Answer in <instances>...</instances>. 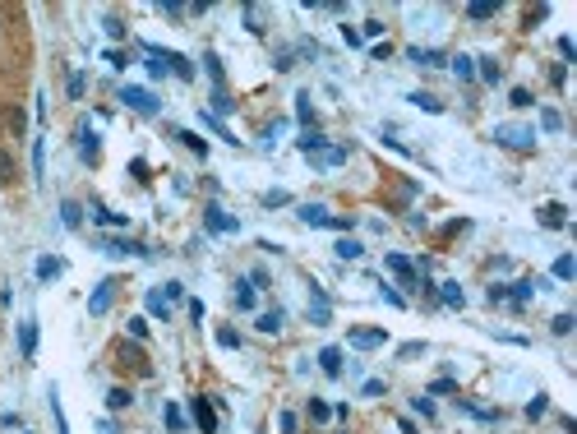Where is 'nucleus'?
<instances>
[{
    "instance_id": "obj_18",
    "label": "nucleus",
    "mask_w": 577,
    "mask_h": 434,
    "mask_svg": "<svg viewBox=\"0 0 577 434\" xmlns=\"http://www.w3.org/2000/svg\"><path fill=\"white\" fill-rule=\"evenodd\" d=\"M319 365H323V374H342V347H323L319 351Z\"/></svg>"
},
{
    "instance_id": "obj_4",
    "label": "nucleus",
    "mask_w": 577,
    "mask_h": 434,
    "mask_svg": "<svg viewBox=\"0 0 577 434\" xmlns=\"http://www.w3.org/2000/svg\"><path fill=\"white\" fill-rule=\"evenodd\" d=\"M203 222H208V231H217V236H231V231H241V222L222 208V203H208L203 208Z\"/></svg>"
},
{
    "instance_id": "obj_51",
    "label": "nucleus",
    "mask_w": 577,
    "mask_h": 434,
    "mask_svg": "<svg viewBox=\"0 0 577 434\" xmlns=\"http://www.w3.org/2000/svg\"><path fill=\"white\" fill-rule=\"evenodd\" d=\"M508 102H513V107H532L536 97H532V93H527V88H513V93H508Z\"/></svg>"
},
{
    "instance_id": "obj_30",
    "label": "nucleus",
    "mask_w": 577,
    "mask_h": 434,
    "mask_svg": "<svg viewBox=\"0 0 577 434\" xmlns=\"http://www.w3.org/2000/svg\"><path fill=\"white\" fill-rule=\"evenodd\" d=\"M411 102H416L421 111H429V116H439V111H443V102L434 93H411Z\"/></svg>"
},
{
    "instance_id": "obj_26",
    "label": "nucleus",
    "mask_w": 577,
    "mask_h": 434,
    "mask_svg": "<svg viewBox=\"0 0 577 434\" xmlns=\"http://www.w3.org/2000/svg\"><path fill=\"white\" fill-rule=\"evenodd\" d=\"M130 402H134V393H130V388H121V384L107 393V406H111V411H125Z\"/></svg>"
},
{
    "instance_id": "obj_1",
    "label": "nucleus",
    "mask_w": 577,
    "mask_h": 434,
    "mask_svg": "<svg viewBox=\"0 0 577 434\" xmlns=\"http://www.w3.org/2000/svg\"><path fill=\"white\" fill-rule=\"evenodd\" d=\"M296 217H301L305 227H328V231H351V227H356L351 217H333L323 203H301V213H296Z\"/></svg>"
},
{
    "instance_id": "obj_50",
    "label": "nucleus",
    "mask_w": 577,
    "mask_h": 434,
    "mask_svg": "<svg viewBox=\"0 0 577 434\" xmlns=\"http://www.w3.org/2000/svg\"><path fill=\"white\" fill-rule=\"evenodd\" d=\"M365 397H383V393H388V388H383V379H365V388H361Z\"/></svg>"
},
{
    "instance_id": "obj_45",
    "label": "nucleus",
    "mask_w": 577,
    "mask_h": 434,
    "mask_svg": "<svg viewBox=\"0 0 577 434\" xmlns=\"http://www.w3.org/2000/svg\"><path fill=\"white\" fill-rule=\"evenodd\" d=\"M125 328H130V338H134V342H143V338H148V319H139V314H134V319H130Z\"/></svg>"
},
{
    "instance_id": "obj_33",
    "label": "nucleus",
    "mask_w": 577,
    "mask_h": 434,
    "mask_svg": "<svg viewBox=\"0 0 577 434\" xmlns=\"http://www.w3.org/2000/svg\"><path fill=\"white\" fill-rule=\"evenodd\" d=\"M51 416H56V430L70 434V420H65V411H61V393H56V388H51Z\"/></svg>"
},
{
    "instance_id": "obj_15",
    "label": "nucleus",
    "mask_w": 577,
    "mask_h": 434,
    "mask_svg": "<svg viewBox=\"0 0 577 434\" xmlns=\"http://www.w3.org/2000/svg\"><path fill=\"white\" fill-rule=\"evenodd\" d=\"M282 324H287V314H282V310H263L254 319V328H259V333H268V338H273V333H282Z\"/></svg>"
},
{
    "instance_id": "obj_36",
    "label": "nucleus",
    "mask_w": 577,
    "mask_h": 434,
    "mask_svg": "<svg viewBox=\"0 0 577 434\" xmlns=\"http://www.w3.org/2000/svg\"><path fill=\"white\" fill-rule=\"evenodd\" d=\"M236 310H254V287H236Z\"/></svg>"
},
{
    "instance_id": "obj_21",
    "label": "nucleus",
    "mask_w": 577,
    "mask_h": 434,
    "mask_svg": "<svg viewBox=\"0 0 577 434\" xmlns=\"http://www.w3.org/2000/svg\"><path fill=\"white\" fill-rule=\"evenodd\" d=\"M176 139L190 148V153H199V157H208V139H199L194 130H176Z\"/></svg>"
},
{
    "instance_id": "obj_24",
    "label": "nucleus",
    "mask_w": 577,
    "mask_h": 434,
    "mask_svg": "<svg viewBox=\"0 0 577 434\" xmlns=\"http://www.w3.org/2000/svg\"><path fill=\"white\" fill-rule=\"evenodd\" d=\"M494 14H499L494 0H476V5H467V19H476V23H480V19H494Z\"/></svg>"
},
{
    "instance_id": "obj_37",
    "label": "nucleus",
    "mask_w": 577,
    "mask_h": 434,
    "mask_svg": "<svg viewBox=\"0 0 577 434\" xmlns=\"http://www.w3.org/2000/svg\"><path fill=\"white\" fill-rule=\"evenodd\" d=\"M217 347L236 351V347H241V333H236V328H217Z\"/></svg>"
},
{
    "instance_id": "obj_7",
    "label": "nucleus",
    "mask_w": 577,
    "mask_h": 434,
    "mask_svg": "<svg viewBox=\"0 0 577 434\" xmlns=\"http://www.w3.org/2000/svg\"><path fill=\"white\" fill-rule=\"evenodd\" d=\"M383 264H388V273H397V278L407 282V287H421V273H416V264H411L407 254H388Z\"/></svg>"
},
{
    "instance_id": "obj_8",
    "label": "nucleus",
    "mask_w": 577,
    "mask_h": 434,
    "mask_svg": "<svg viewBox=\"0 0 577 434\" xmlns=\"http://www.w3.org/2000/svg\"><path fill=\"white\" fill-rule=\"evenodd\" d=\"M116 356H121V365H134L139 374H152V365H148V356H143V347H139V342H121V351H116Z\"/></svg>"
},
{
    "instance_id": "obj_38",
    "label": "nucleus",
    "mask_w": 577,
    "mask_h": 434,
    "mask_svg": "<svg viewBox=\"0 0 577 434\" xmlns=\"http://www.w3.org/2000/svg\"><path fill=\"white\" fill-rule=\"evenodd\" d=\"M287 203H291L287 189H268V194H263V208H287Z\"/></svg>"
},
{
    "instance_id": "obj_47",
    "label": "nucleus",
    "mask_w": 577,
    "mask_h": 434,
    "mask_svg": "<svg viewBox=\"0 0 577 434\" xmlns=\"http://www.w3.org/2000/svg\"><path fill=\"white\" fill-rule=\"evenodd\" d=\"M0 180H14V157L0 148Z\"/></svg>"
},
{
    "instance_id": "obj_19",
    "label": "nucleus",
    "mask_w": 577,
    "mask_h": 434,
    "mask_svg": "<svg viewBox=\"0 0 577 434\" xmlns=\"http://www.w3.org/2000/svg\"><path fill=\"white\" fill-rule=\"evenodd\" d=\"M79 153H83V162H97V139H92V125H79Z\"/></svg>"
},
{
    "instance_id": "obj_44",
    "label": "nucleus",
    "mask_w": 577,
    "mask_h": 434,
    "mask_svg": "<svg viewBox=\"0 0 577 434\" xmlns=\"http://www.w3.org/2000/svg\"><path fill=\"white\" fill-rule=\"evenodd\" d=\"M245 28H250V32H263V14H259V5H250V10H245Z\"/></svg>"
},
{
    "instance_id": "obj_20",
    "label": "nucleus",
    "mask_w": 577,
    "mask_h": 434,
    "mask_svg": "<svg viewBox=\"0 0 577 434\" xmlns=\"http://www.w3.org/2000/svg\"><path fill=\"white\" fill-rule=\"evenodd\" d=\"M61 273H65L61 259H51V254H46V259H37V282H56Z\"/></svg>"
},
{
    "instance_id": "obj_60",
    "label": "nucleus",
    "mask_w": 577,
    "mask_h": 434,
    "mask_svg": "<svg viewBox=\"0 0 577 434\" xmlns=\"http://www.w3.org/2000/svg\"><path fill=\"white\" fill-rule=\"evenodd\" d=\"M559 56H563V61H573V56H577V47H573V37H559Z\"/></svg>"
},
{
    "instance_id": "obj_61",
    "label": "nucleus",
    "mask_w": 577,
    "mask_h": 434,
    "mask_svg": "<svg viewBox=\"0 0 577 434\" xmlns=\"http://www.w3.org/2000/svg\"><path fill=\"white\" fill-rule=\"evenodd\" d=\"M107 61L116 65V70H125V65H130V56H125V51H107Z\"/></svg>"
},
{
    "instance_id": "obj_42",
    "label": "nucleus",
    "mask_w": 577,
    "mask_h": 434,
    "mask_svg": "<svg viewBox=\"0 0 577 434\" xmlns=\"http://www.w3.org/2000/svg\"><path fill=\"white\" fill-rule=\"evenodd\" d=\"M540 125H545L549 134H554V130H563V116H559L554 107H545V111H540Z\"/></svg>"
},
{
    "instance_id": "obj_56",
    "label": "nucleus",
    "mask_w": 577,
    "mask_h": 434,
    "mask_svg": "<svg viewBox=\"0 0 577 434\" xmlns=\"http://www.w3.org/2000/svg\"><path fill=\"white\" fill-rule=\"evenodd\" d=\"M361 37H383V23H379V19H370V23H361Z\"/></svg>"
},
{
    "instance_id": "obj_52",
    "label": "nucleus",
    "mask_w": 577,
    "mask_h": 434,
    "mask_svg": "<svg viewBox=\"0 0 577 434\" xmlns=\"http://www.w3.org/2000/svg\"><path fill=\"white\" fill-rule=\"evenodd\" d=\"M342 42H347V47H365L361 28H351V23H347V28H342Z\"/></svg>"
},
{
    "instance_id": "obj_25",
    "label": "nucleus",
    "mask_w": 577,
    "mask_h": 434,
    "mask_svg": "<svg viewBox=\"0 0 577 434\" xmlns=\"http://www.w3.org/2000/svg\"><path fill=\"white\" fill-rule=\"evenodd\" d=\"M92 222H97V227H125L130 217H125V213H111V208H92Z\"/></svg>"
},
{
    "instance_id": "obj_39",
    "label": "nucleus",
    "mask_w": 577,
    "mask_h": 434,
    "mask_svg": "<svg viewBox=\"0 0 577 434\" xmlns=\"http://www.w3.org/2000/svg\"><path fill=\"white\" fill-rule=\"evenodd\" d=\"M328 416H333V406H328V402H319V397H310V420H319V425H323Z\"/></svg>"
},
{
    "instance_id": "obj_13",
    "label": "nucleus",
    "mask_w": 577,
    "mask_h": 434,
    "mask_svg": "<svg viewBox=\"0 0 577 434\" xmlns=\"http://www.w3.org/2000/svg\"><path fill=\"white\" fill-rule=\"evenodd\" d=\"M434 296H439L448 310H462V305H467V291H462L457 282H439V287H434Z\"/></svg>"
},
{
    "instance_id": "obj_48",
    "label": "nucleus",
    "mask_w": 577,
    "mask_h": 434,
    "mask_svg": "<svg viewBox=\"0 0 577 434\" xmlns=\"http://www.w3.org/2000/svg\"><path fill=\"white\" fill-rule=\"evenodd\" d=\"M421 351H425V342H402V347H397V356H402V360L421 356Z\"/></svg>"
},
{
    "instance_id": "obj_40",
    "label": "nucleus",
    "mask_w": 577,
    "mask_h": 434,
    "mask_svg": "<svg viewBox=\"0 0 577 434\" xmlns=\"http://www.w3.org/2000/svg\"><path fill=\"white\" fill-rule=\"evenodd\" d=\"M277 430H282V434H296V430H301V416H296V411H282V416H277Z\"/></svg>"
},
{
    "instance_id": "obj_11",
    "label": "nucleus",
    "mask_w": 577,
    "mask_h": 434,
    "mask_svg": "<svg viewBox=\"0 0 577 434\" xmlns=\"http://www.w3.org/2000/svg\"><path fill=\"white\" fill-rule=\"evenodd\" d=\"M310 319H314V324H328V319H333V305H328V296H323L314 282H310Z\"/></svg>"
},
{
    "instance_id": "obj_62",
    "label": "nucleus",
    "mask_w": 577,
    "mask_h": 434,
    "mask_svg": "<svg viewBox=\"0 0 577 434\" xmlns=\"http://www.w3.org/2000/svg\"><path fill=\"white\" fill-rule=\"evenodd\" d=\"M70 97H83V74H70Z\"/></svg>"
},
{
    "instance_id": "obj_63",
    "label": "nucleus",
    "mask_w": 577,
    "mask_h": 434,
    "mask_svg": "<svg viewBox=\"0 0 577 434\" xmlns=\"http://www.w3.org/2000/svg\"><path fill=\"white\" fill-rule=\"evenodd\" d=\"M107 32H111V37H125V28H121V19H116V14H107Z\"/></svg>"
},
{
    "instance_id": "obj_41",
    "label": "nucleus",
    "mask_w": 577,
    "mask_h": 434,
    "mask_svg": "<svg viewBox=\"0 0 577 434\" xmlns=\"http://www.w3.org/2000/svg\"><path fill=\"white\" fill-rule=\"evenodd\" d=\"M476 65H480V70H476V74L485 79V83H499V65L489 61V56H485V61H476Z\"/></svg>"
},
{
    "instance_id": "obj_6",
    "label": "nucleus",
    "mask_w": 577,
    "mask_h": 434,
    "mask_svg": "<svg viewBox=\"0 0 577 434\" xmlns=\"http://www.w3.org/2000/svg\"><path fill=\"white\" fill-rule=\"evenodd\" d=\"M351 347H361V351H374V347H383L388 342V333L383 328H351Z\"/></svg>"
},
{
    "instance_id": "obj_27",
    "label": "nucleus",
    "mask_w": 577,
    "mask_h": 434,
    "mask_svg": "<svg viewBox=\"0 0 577 434\" xmlns=\"http://www.w3.org/2000/svg\"><path fill=\"white\" fill-rule=\"evenodd\" d=\"M333 249H337V259H361V254H365V245H361V240H351V236H342Z\"/></svg>"
},
{
    "instance_id": "obj_49",
    "label": "nucleus",
    "mask_w": 577,
    "mask_h": 434,
    "mask_svg": "<svg viewBox=\"0 0 577 434\" xmlns=\"http://www.w3.org/2000/svg\"><path fill=\"white\" fill-rule=\"evenodd\" d=\"M545 411H549V402H545V397H532V402H527V416H532V420H540Z\"/></svg>"
},
{
    "instance_id": "obj_58",
    "label": "nucleus",
    "mask_w": 577,
    "mask_h": 434,
    "mask_svg": "<svg viewBox=\"0 0 577 434\" xmlns=\"http://www.w3.org/2000/svg\"><path fill=\"white\" fill-rule=\"evenodd\" d=\"M32 176H37V180H42V139L32 143Z\"/></svg>"
},
{
    "instance_id": "obj_57",
    "label": "nucleus",
    "mask_w": 577,
    "mask_h": 434,
    "mask_svg": "<svg viewBox=\"0 0 577 434\" xmlns=\"http://www.w3.org/2000/svg\"><path fill=\"white\" fill-rule=\"evenodd\" d=\"M429 393H457V379H434V384H429Z\"/></svg>"
},
{
    "instance_id": "obj_53",
    "label": "nucleus",
    "mask_w": 577,
    "mask_h": 434,
    "mask_svg": "<svg viewBox=\"0 0 577 434\" xmlns=\"http://www.w3.org/2000/svg\"><path fill=\"white\" fill-rule=\"evenodd\" d=\"M181 296H185L181 282H167V287H162V300H167V305H171V300H181Z\"/></svg>"
},
{
    "instance_id": "obj_17",
    "label": "nucleus",
    "mask_w": 577,
    "mask_h": 434,
    "mask_svg": "<svg viewBox=\"0 0 577 434\" xmlns=\"http://www.w3.org/2000/svg\"><path fill=\"white\" fill-rule=\"evenodd\" d=\"M310 162H319V167H342V162H347V148H337V143H328V148H319V153L310 157Z\"/></svg>"
},
{
    "instance_id": "obj_55",
    "label": "nucleus",
    "mask_w": 577,
    "mask_h": 434,
    "mask_svg": "<svg viewBox=\"0 0 577 434\" xmlns=\"http://www.w3.org/2000/svg\"><path fill=\"white\" fill-rule=\"evenodd\" d=\"M383 300H388L393 310H402V305H407V296H402V291H393V287H383Z\"/></svg>"
},
{
    "instance_id": "obj_54",
    "label": "nucleus",
    "mask_w": 577,
    "mask_h": 434,
    "mask_svg": "<svg viewBox=\"0 0 577 434\" xmlns=\"http://www.w3.org/2000/svg\"><path fill=\"white\" fill-rule=\"evenodd\" d=\"M411 406H416L425 420H434V402H429V397H411Z\"/></svg>"
},
{
    "instance_id": "obj_14",
    "label": "nucleus",
    "mask_w": 577,
    "mask_h": 434,
    "mask_svg": "<svg viewBox=\"0 0 577 434\" xmlns=\"http://www.w3.org/2000/svg\"><path fill=\"white\" fill-rule=\"evenodd\" d=\"M540 227H549V231L568 227V208H563V203H545V208H540Z\"/></svg>"
},
{
    "instance_id": "obj_10",
    "label": "nucleus",
    "mask_w": 577,
    "mask_h": 434,
    "mask_svg": "<svg viewBox=\"0 0 577 434\" xmlns=\"http://www.w3.org/2000/svg\"><path fill=\"white\" fill-rule=\"evenodd\" d=\"M111 296H116V282H97V291L88 296V314H107L111 310Z\"/></svg>"
},
{
    "instance_id": "obj_31",
    "label": "nucleus",
    "mask_w": 577,
    "mask_h": 434,
    "mask_svg": "<svg viewBox=\"0 0 577 434\" xmlns=\"http://www.w3.org/2000/svg\"><path fill=\"white\" fill-rule=\"evenodd\" d=\"M573 273H577L573 254H559V259H554V278H559V282H573Z\"/></svg>"
},
{
    "instance_id": "obj_9",
    "label": "nucleus",
    "mask_w": 577,
    "mask_h": 434,
    "mask_svg": "<svg viewBox=\"0 0 577 434\" xmlns=\"http://www.w3.org/2000/svg\"><path fill=\"white\" fill-rule=\"evenodd\" d=\"M97 245L107 249V254H139V259H143V254H148V249L139 245V240H125V236H102V240H97Z\"/></svg>"
},
{
    "instance_id": "obj_2",
    "label": "nucleus",
    "mask_w": 577,
    "mask_h": 434,
    "mask_svg": "<svg viewBox=\"0 0 577 434\" xmlns=\"http://www.w3.org/2000/svg\"><path fill=\"white\" fill-rule=\"evenodd\" d=\"M494 143L513 148V153H532V148H536V130H532V125H499V130H494Z\"/></svg>"
},
{
    "instance_id": "obj_32",
    "label": "nucleus",
    "mask_w": 577,
    "mask_h": 434,
    "mask_svg": "<svg viewBox=\"0 0 577 434\" xmlns=\"http://www.w3.org/2000/svg\"><path fill=\"white\" fill-rule=\"evenodd\" d=\"M203 125H208V130H213L217 139H227V143H241V139H236V134H231V130H227V125L217 121V116H208V111H203Z\"/></svg>"
},
{
    "instance_id": "obj_23",
    "label": "nucleus",
    "mask_w": 577,
    "mask_h": 434,
    "mask_svg": "<svg viewBox=\"0 0 577 434\" xmlns=\"http://www.w3.org/2000/svg\"><path fill=\"white\" fill-rule=\"evenodd\" d=\"M448 65H453V74L462 79V83H471V79H476V61H471V56H453Z\"/></svg>"
},
{
    "instance_id": "obj_29",
    "label": "nucleus",
    "mask_w": 577,
    "mask_h": 434,
    "mask_svg": "<svg viewBox=\"0 0 577 434\" xmlns=\"http://www.w3.org/2000/svg\"><path fill=\"white\" fill-rule=\"evenodd\" d=\"M61 222H65V227H70V231H74L79 222H83V208H79L74 199H65V203H61Z\"/></svg>"
},
{
    "instance_id": "obj_35",
    "label": "nucleus",
    "mask_w": 577,
    "mask_h": 434,
    "mask_svg": "<svg viewBox=\"0 0 577 434\" xmlns=\"http://www.w3.org/2000/svg\"><path fill=\"white\" fill-rule=\"evenodd\" d=\"M296 116L305 121V130L314 125V107H310V93H301V97H296Z\"/></svg>"
},
{
    "instance_id": "obj_22",
    "label": "nucleus",
    "mask_w": 577,
    "mask_h": 434,
    "mask_svg": "<svg viewBox=\"0 0 577 434\" xmlns=\"http://www.w3.org/2000/svg\"><path fill=\"white\" fill-rule=\"evenodd\" d=\"M162 420H167V430H171V434H181V430H185V411H181L176 402L162 406Z\"/></svg>"
},
{
    "instance_id": "obj_5",
    "label": "nucleus",
    "mask_w": 577,
    "mask_h": 434,
    "mask_svg": "<svg viewBox=\"0 0 577 434\" xmlns=\"http://www.w3.org/2000/svg\"><path fill=\"white\" fill-rule=\"evenodd\" d=\"M190 416H194L199 434H217V411L208 397H190Z\"/></svg>"
},
{
    "instance_id": "obj_59",
    "label": "nucleus",
    "mask_w": 577,
    "mask_h": 434,
    "mask_svg": "<svg viewBox=\"0 0 577 434\" xmlns=\"http://www.w3.org/2000/svg\"><path fill=\"white\" fill-rule=\"evenodd\" d=\"M10 125H14V134H23V130H28V116H23V111H10Z\"/></svg>"
},
{
    "instance_id": "obj_34",
    "label": "nucleus",
    "mask_w": 577,
    "mask_h": 434,
    "mask_svg": "<svg viewBox=\"0 0 577 434\" xmlns=\"http://www.w3.org/2000/svg\"><path fill=\"white\" fill-rule=\"evenodd\" d=\"M545 19H549V5H532L527 19H522V28H536V23H545Z\"/></svg>"
},
{
    "instance_id": "obj_3",
    "label": "nucleus",
    "mask_w": 577,
    "mask_h": 434,
    "mask_svg": "<svg viewBox=\"0 0 577 434\" xmlns=\"http://www.w3.org/2000/svg\"><path fill=\"white\" fill-rule=\"evenodd\" d=\"M121 102H125L130 111H139V116H157V107H162V102H157L148 88H134V83H125V88H121Z\"/></svg>"
},
{
    "instance_id": "obj_16",
    "label": "nucleus",
    "mask_w": 577,
    "mask_h": 434,
    "mask_svg": "<svg viewBox=\"0 0 577 434\" xmlns=\"http://www.w3.org/2000/svg\"><path fill=\"white\" fill-rule=\"evenodd\" d=\"M407 56L416 65H448V56H443V51H434V47H407Z\"/></svg>"
},
{
    "instance_id": "obj_12",
    "label": "nucleus",
    "mask_w": 577,
    "mask_h": 434,
    "mask_svg": "<svg viewBox=\"0 0 577 434\" xmlns=\"http://www.w3.org/2000/svg\"><path fill=\"white\" fill-rule=\"evenodd\" d=\"M19 351H23V360L37 356V319H23V324H19Z\"/></svg>"
},
{
    "instance_id": "obj_43",
    "label": "nucleus",
    "mask_w": 577,
    "mask_h": 434,
    "mask_svg": "<svg viewBox=\"0 0 577 434\" xmlns=\"http://www.w3.org/2000/svg\"><path fill=\"white\" fill-rule=\"evenodd\" d=\"M573 324H577L573 314H554V324H549V328H554L559 338H568V333H573Z\"/></svg>"
},
{
    "instance_id": "obj_28",
    "label": "nucleus",
    "mask_w": 577,
    "mask_h": 434,
    "mask_svg": "<svg viewBox=\"0 0 577 434\" xmlns=\"http://www.w3.org/2000/svg\"><path fill=\"white\" fill-rule=\"evenodd\" d=\"M143 305H148V314H152V319H162V324H167L171 305H167V300H162V291H148V300H143Z\"/></svg>"
},
{
    "instance_id": "obj_46",
    "label": "nucleus",
    "mask_w": 577,
    "mask_h": 434,
    "mask_svg": "<svg viewBox=\"0 0 577 434\" xmlns=\"http://www.w3.org/2000/svg\"><path fill=\"white\" fill-rule=\"evenodd\" d=\"M203 65H208V74H213L217 93H222V65H217V56H213V51H208V56H203Z\"/></svg>"
}]
</instances>
